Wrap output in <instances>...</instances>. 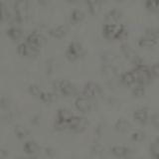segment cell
Returning a JSON list of instances; mask_svg holds the SVG:
<instances>
[{
  "label": "cell",
  "mask_w": 159,
  "mask_h": 159,
  "mask_svg": "<svg viewBox=\"0 0 159 159\" xmlns=\"http://www.w3.org/2000/svg\"><path fill=\"white\" fill-rule=\"evenodd\" d=\"M17 51L20 55H22V56L31 57V56H36L39 52V49L34 48L31 45H29L27 42H25V43H21L18 45Z\"/></svg>",
  "instance_id": "12"
},
{
  "label": "cell",
  "mask_w": 159,
  "mask_h": 159,
  "mask_svg": "<svg viewBox=\"0 0 159 159\" xmlns=\"http://www.w3.org/2000/svg\"><path fill=\"white\" fill-rule=\"evenodd\" d=\"M8 16H9V11L7 7L5 6V4L0 2V19L5 20L8 18Z\"/></svg>",
  "instance_id": "34"
},
{
  "label": "cell",
  "mask_w": 159,
  "mask_h": 159,
  "mask_svg": "<svg viewBox=\"0 0 159 159\" xmlns=\"http://www.w3.org/2000/svg\"><path fill=\"white\" fill-rule=\"evenodd\" d=\"M150 116H151L150 111H149V108L146 107H138L133 111V118L135 119L136 121L140 122L142 124L146 123L148 120H150Z\"/></svg>",
  "instance_id": "9"
},
{
  "label": "cell",
  "mask_w": 159,
  "mask_h": 159,
  "mask_svg": "<svg viewBox=\"0 0 159 159\" xmlns=\"http://www.w3.org/2000/svg\"><path fill=\"white\" fill-rule=\"evenodd\" d=\"M102 72L107 77H114L117 74L118 70L116 65H111V64H102Z\"/></svg>",
  "instance_id": "21"
},
{
  "label": "cell",
  "mask_w": 159,
  "mask_h": 159,
  "mask_svg": "<svg viewBox=\"0 0 159 159\" xmlns=\"http://www.w3.org/2000/svg\"><path fill=\"white\" fill-rule=\"evenodd\" d=\"M128 31L126 25L122 23L107 22L102 26V34L107 39L109 40H119L126 37Z\"/></svg>",
  "instance_id": "1"
},
{
  "label": "cell",
  "mask_w": 159,
  "mask_h": 159,
  "mask_svg": "<svg viewBox=\"0 0 159 159\" xmlns=\"http://www.w3.org/2000/svg\"><path fill=\"white\" fill-rule=\"evenodd\" d=\"M157 42H158V40L154 39V38L148 36V35H145V34L142 35L141 37H139V39L137 40L138 46L143 47V48H150V47H153V46H155Z\"/></svg>",
  "instance_id": "16"
},
{
  "label": "cell",
  "mask_w": 159,
  "mask_h": 159,
  "mask_svg": "<svg viewBox=\"0 0 159 159\" xmlns=\"http://www.w3.org/2000/svg\"><path fill=\"white\" fill-rule=\"evenodd\" d=\"M131 139L133 141H136V142H140L142 140H144V138L146 137V133L144 132L141 129H136V130H134L131 135H130Z\"/></svg>",
  "instance_id": "25"
},
{
  "label": "cell",
  "mask_w": 159,
  "mask_h": 159,
  "mask_svg": "<svg viewBox=\"0 0 159 159\" xmlns=\"http://www.w3.org/2000/svg\"><path fill=\"white\" fill-rule=\"evenodd\" d=\"M43 41H44L43 35L39 31H37V30H34V31L30 33L27 36V38H26V42L29 45H31L32 47L37 48V49L40 48V46L42 45Z\"/></svg>",
  "instance_id": "10"
},
{
  "label": "cell",
  "mask_w": 159,
  "mask_h": 159,
  "mask_svg": "<svg viewBox=\"0 0 159 159\" xmlns=\"http://www.w3.org/2000/svg\"><path fill=\"white\" fill-rule=\"evenodd\" d=\"M102 93V88L99 84L96 82H88L84 84L82 89V94L89 98H93L97 96H99Z\"/></svg>",
  "instance_id": "6"
},
{
  "label": "cell",
  "mask_w": 159,
  "mask_h": 159,
  "mask_svg": "<svg viewBox=\"0 0 159 159\" xmlns=\"http://www.w3.org/2000/svg\"><path fill=\"white\" fill-rule=\"evenodd\" d=\"M7 35L8 36L13 39V40H17L20 37H22L23 35V31L19 27L16 26H13V27H10L9 29H7Z\"/></svg>",
  "instance_id": "23"
},
{
  "label": "cell",
  "mask_w": 159,
  "mask_h": 159,
  "mask_svg": "<svg viewBox=\"0 0 159 159\" xmlns=\"http://www.w3.org/2000/svg\"><path fill=\"white\" fill-rule=\"evenodd\" d=\"M89 125V120L87 117L82 116H74L68 122V128L74 131H83Z\"/></svg>",
  "instance_id": "7"
},
{
  "label": "cell",
  "mask_w": 159,
  "mask_h": 159,
  "mask_svg": "<svg viewBox=\"0 0 159 159\" xmlns=\"http://www.w3.org/2000/svg\"><path fill=\"white\" fill-rule=\"evenodd\" d=\"M74 116L75 114L72 112V111H70L69 108H66V107L60 108L57 112V120H56V123H55V126L58 129L68 128V122Z\"/></svg>",
  "instance_id": "4"
},
{
  "label": "cell",
  "mask_w": 159,
  "mask_h": 159,
  "mask_svg": "<svg viewBox=\"0 0 159 159\" xmlns=\"http://www.w3.org/2000/svg\"><path fill=\"white\" fill-rule=\"evenodd\" d=\"M122 11L118 8H111V10L106 13L104 15V20H108V21H118L119 19L122 18Z\"/></svg>",
  "instance_id": "17"
},
{
  "label": "cell",
  "mask_w": 159,
  "mask_h": 159,
  "mask_svg": "<svg viewBox=\"0 0 159 159\" xmlns=\"http://www.w3.org/2000/svg\"><path fill=\"white\" fill-rule=\"evenodd\" d=\"M53 87L56 91L60 92L64 96H74L77 92L76 86L72 83L68 81V80H56L53 83Z\"/></svg>",
  "instance_id": "3"
},
{
  "label": "cell",
  "mask_w": 159,
  "mask_h": 159,
  "mask_svg": "<svg viewBox=\"0 0 159 159\" xmlns=\"http://www.w3.org/2000/svg\"><path fill=\"white\" fill-rule=\"evenodd\" d=\"M131 92L135 97H141L145 93V86L140 84H137L131 88Z\"/></svg>",
  "instance_id": "27"
},
{
  "label": "cell",
  "mask_w": 159,
  "mask_h": 159,
  "mask_svg": "<svg viewBox=\"0 0 159 159\" xmlns=\"http://www.w3.org/2000/svg\"><path fill=\"white\" fill-rule=\"evenodd\" d=\"M91 149H92V152L93 154H96V155H102V154H103V152H104L103 145H102V144H99V143L93 144Z\"/></svg>",
  "instance_id": "32"
},
{
  "label": "cell",
  "mask_w": 159,
  "mask_h": 159,
  "mask_svg": "<svg viewBox=\"0 0 159 159\" xmlns=\"http://www.w3.org/2000/svg\"><path fill=\"white\" fill-rule=\"evenodd\" d=\"M75 106H76L77 109H79L82 112H89L92 111L93 107V102L92 98H89L84 94H80L75 99Z\"/></svg>",
  "instance_id": "8"
},
{
  "label": "cell",
  "mask_w": 159,
  "mask_h": 159,
  "mask_svg": "<svg viewBox=\"0 0 159 159\" xmlns=\"http://www.w3.org/2000/svg\"><path fill=\"white\" fill-rule=\"evenodd\" d=\"M49 34L55 38H62L67 34V27L65 25H58L49 30Z\"/></svg>",
  "instance_id": "19"
},
{
  "label": "cell",
  "mask_w": 159,
  "mask_h": 159,
  "mask_svg": "<svg viewBox=\"0 0 159 159\" xmlns=\"http://www.w3.org/2000/svg\"><path fill=\"white\" fill-rule=\"evenodd\" d=\"M6 156H7V152H6V150H4V149L0 148V159H4Z\"/></svg>",
  "instance_id": "38"
},
{
  "label": "cell",
  "mask_w": 159,
  "mask_h": 159,
  "mask_svg": "<svg viewBox=\"0 0 159 159\" xmlns=\"http://www.w3.org/2000/svg\"><path fill=\"white\" fill-rule=\"evenodd\" d=\"M45 151H46V153L48 154V155L50 156H52L55 154V151H54V149H52L51 147H46L45 148Z\"/></svg>",
  "instance_id": "37"
},
{
  "label": "cell",
  "mask_w": 159,
  "mask_h": 159,
  "mask_svg": "<svg viewBox=\"0 0 159 159\" xmlns=\"http://www.w3.org/2000/svg\"><path fill=\"white\" fill-rule=\"evenodd\" d=\"M27 8H28V3H27V1H25V0H20V1L15 2V4H14L15 16H16L19 22L22 21L23 18L26 16Z\"/></svg>",
  "instance_id": "11"
},
{
  "label": "cell",
  "mask_w": 159,
  "mask_h": 159,
  "mask_svg": "<svg viewBox=\"0 0 159 159\" xmlns=\"http://www.w3.org/2000/svg\"><path fill=\"white\" fill-rule=\"evenodd\" d=\"M23 148L27 153H35L39 149V146L34 140H28L24 143Z\"/></svg>",
  "instance_id": "24"
},
{
  "label": "cell",
  "mask_w": 159,
  "mask_h": 159,
  "mask_svg": "<svg viewBox=\"0 0 159 159\" xmlns=\"http://www.w3.org/2000/svg\"><path fill=\"white\" fill-rule=\"evenodd\" d=\"M111 151L114 156L120 157V158H127L128 156L131 155V149L125 146V145H113L111 148Z\"/></svg>",
  "instance_id": "13"
},
{
  "label": "cell",
  "mask_w": 159,
  "mask_h": 159,
  "mask_svg": "<svg viewBox=\"0 0 159 159\" xmlns=\"http://www.w3.org/2000/svg\"><path fill=\"white\" fill-rule=\"evenodd\" d=\"M132 70H133L134 74H135L137 84L146 86L147 84H149L151 82L152 76H153L152 73H151V69L148 68L145 64L134 66V68Z\"/></svg>",
  "instance_id": "2"
},
{
  "label": "cell",
  "mask_w": 159,
  "mask_h": 159,
  "mask_svg": "<svg viewBox=\"0 0 159 159\" xmlns=\"http://www.w3.org/2000/svg\"><path fill=\"white\" fill-rule=\"evenodd\" d=\"M150 151L152 153V155L155 158L159 157V136L156 137L152 141L151 145H150Z\"/></svg>",
  "instance_id": "28"
},
{
  "label": "cell",
  "mask_w": 159,
  "mask_h": 159,
  "mask_svg": "<svg viewBox=\"0 0 159 159\" xmlns=\"http://www.w3.org/2000/svg\"><path fill=\"white\" fill-rule=\"evenodd\" d=\"M150 122L156 128H159V112H153L150 116Z\"/></svg>",
  "instance_id": "35"
},
{
  "label": "cell",
  "mask_w": 159,
  "mask_h": 159,
  "mask_svg": "<svg viewBox=\"0 0 159 159\" xmlns=\"http://www.w3.org/2000/svg\"><path fill=\"white\" fill-rule=\"evenodd\" d=\"M150 69H151V73H152L153 76L159 77V62L153 64V66Z\"/></svg>",
  "instance_id": "36"
},
{
  "label": "cell",
  "mask_w": 159,
  "mask_h": 159,
  "mask_svg": "<svg viewBox=\"0 0 159 159\" xmlns=\"http://www.w3.org/2000/svg\"><path fill=\"white\" fill-rule=\"evenodd\" d=\"M120 52L122 53V55L124 57H125L126 59H128V60H130L131 62H133L134 60L138 57V55L132 49V47L129 46V45L126 44V43L120 45Z\"/></svg>",
  "instance_id": "15"
},
{
  "label": "cell",
  "mask_w": 159,
  "mask_h": 159,
  "mask_svg": "<svg viewBox=\"0 0 159 159\" xmlns=\"http://www.w3.org/2000/svg\"><path fill=\"white\" fill-rule=\"evenodd\" d=\"M84 53V49L83 45L79 41H72L68 45L66 50V56L69 60H77L80 57H82Z\"/></svg>",
  "instance_id": "5"
},
{
  "label": "cell",
  "mask_w": 159,
  "mask_h": 159,
  "mask_svg": "<svg viewBox=\"0 0 159 159\" xmlns=\"http://www.w3.org/2000/svg\"><path fill=\"white\" fill-rule=\"evenodd\" d=\"M84 18V12L82 9L76 8L74 9L71 13V21L74 23H79Z\"/></svg>",
  "instance_id": "22"
},
{
  "label": "cell",
  "mask_w": 159,
  "mask_h": 159,
  "mask_svg": "<svg viewBox=\"0 0 159 159\" xmlns=\"http://www.w3.org/2000/svg\"><path fill=\"white\" fill-rule=\"evenodd\" d=\"M26 159H37L36 157H34V156H31V157H28V158H26Z\"/></svg>",
  "instance_id": "39"
},
{
  "label": "cell",
  "mask_w": 159,
  "mask_h": 159,
  "mask_svg": "<svg viewBox=\"0 0 159 159\" xmlns=\"http://www.w3.org/2000/svg\"><path fill=\"white\" fill-rule=\"evenodd\" d=\"M102 60L103 64H111L116 65V61L117 60V56L112 51H104L102 54Z\"/></svg>",
  "instance_id": "20"
},
{
  "label": "cell",
  "mask_w": 159,
  "mask_h": 159,
  "mask_svg": "<svg viewBox=\"0 0 159 159\" xmlns=\"http://www.w3.org/2000/svg\"><path fill=\"white\" fill-rule=\"evenodd\" d=\"M120 81L122 84H124L125 86L127 87H133L137 84V80H136V77H135V74H134L133 70H128V71L124 72L121 77H120Z\"/></svg>",
  "instance_id": "14"
},
{
  "label": "cell",
  "mask_w": 159,
  "mask_h": 159,
  "mask_svg": "<svg viewBox=\"0 0 159 159\" xmlns=\"http://www.w3.org/2000/svg\"><path fill=\"white\" fill-rule=\"evenodd\" d=\"M131 127V123L126 118H118L114 123V128L119 132H127Z\"/></svg>",
  "instance_id": "18"
},
{
  "label": "cell",
  "mask_w": 159,
  "mask_h": 159,
  "mask_svg": "<svg viewBox=\"0 0 159 159\" xmlns=\"http://www.w3.org/2000/svg\"><path fill=\"white\" fill-rule=\"evenodd\" d=\"M55 98H56V94L51 92H43L41 93V96H40V98H41L43 102H50L54 101Z\"/></svg>",
  "instance_id": "31"
},
{
  "label": "cell",
  "mask_w": 159,
  "mask_h": 159,
  "mask_svg": "<svg viewBox=\"0 0 159 159\" xmlns=\"http://www.w3.org/2000/svg\"><path fill=\"white\" fill-rule=\"evenodd\" d=\"M29 92L31 93L33 96L38 97V98H40L41 93H43V91L40 89L39 86H37V84H30V86H29Z\"/></svg>",
  "instance_id": "33"
},
{
  "label": "cell",
  "mask_w": 159,
  "mask_h": 159,
  "mask_svg": "<svg viewBox=\"0 0 159 159\" xmlns=\"http://www.w3.org/2000/svg\"><path fill=\"white\" fill-rule=\"evenodd\" d=\"M145 6L151 11H159V0H148L145 2Z\"/></svg>",
  "instance_id": "30"
},
{
  "label": "cell",
  "mask_w": 159,
  "mask_h": 159,
  "mask_svg": "<svg viewBox=\"0 0 159 159\" xmlns=\"http://www.w3.org/2000/svg\"><path fill=\"white\" fill-rule=\"evenodd\" d=\"M14 130H15V133L17 134L18 137L20 138H22V137H25V136H27L28 135V129L26 127H24L22 125H15V128H14Z\"/></svg>",
  "instance_id": "29"
},
{
  "label": "cell",
  "mask_w": 159,
  "mask_h": 159,
  "mask_svg": "<svg viewBox=\"0 0 159 159\" xmlns=\"http://www.w3.org/2000/svg\"><path fill=\"white\" fill-rule=\"evenodd\" d=\"M87 4H88L89 11L93 15L97 14L99 11V9H101V5H102L99 1H88Z\"/></svg>",
  "instance_id": "26"
}]
</instances>
